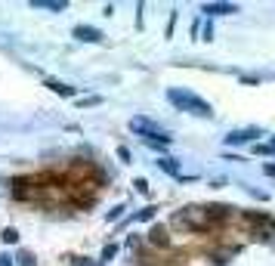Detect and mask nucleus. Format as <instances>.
<instances>
[{
	"mask_svg": "<svg viewBox=\"0 0 275 266\" xmlns=\"http://www.w3.org/2000/svg\"><path fill=\"white\" fill-rule=\"evenodd\" d=\"M263 170H266V173H269V176H275V164H266V167H263Z\"/></svg>",
	"mask_w": 275,
	"mask_h": 266,
	"instance_id": "17",
	"label": "nucleus"
},
{
	"mask_svg": "<svg viewBox=\"0 0 275 266\" xmlns=\"http://www.w3.org/2000/svg\"><path fill=\"white\" fill-rule=\"evenodd\" d=\"M201 13H207V16H229V13H238V7L235 4H204Z\"/></svg>",
	"mask_w": 275,
	"mask_h": 266,
	"instance_id": "6",
	"label": "nucleus"
},
{
	"mask_svg": "<svg viewBox=\"0 0 275 266\" xmlns=\"http://www.w3.org/2000/svg\"><path fill=\"white\" fill-rule=\"evenodd\" d=\"M167 99L176 105L179 112H189V115H198V118H213V109L204 102V99H198L195 93L189 90H179V87H170L167 90Z\"/></svg>",
	"mask_w": 275,
	"mask_h": 266,
	"instance_id": "1",
	"label": "nucleus"
},
{
	"mask_svg": "<svg viewBox=\"0 0 275 266\" xmlns=\"http://www.w3.org/2000/svg\"><path fill=\"white\" fill-rule=\"evenodd\" d=\"M4 241H19V232H16V229H4Z\"/></svg>",
	"mask_w": 275,
	"mask_h": 266,
	"instance_id": "12",
	"label": "nucleus"
},
{
	"mask_svg": "<svg viewBox=\"0 0 275 266\" xmlns=\"http://www.w3.org/2000/svg\"><path fill=\"white\" fill-rule=\"evenodd\" d=\"M0 266H13V263H10V257H7V254H0Z\"/></svg>",
	"mask_w": 275,
	"mask_h": 266,
	"instance_id": "16",
	"label": "nucleus"
},
{
	"mask_svg": "<svg viewBox=\"0 0 275 266\" xmlns=\"http://www.w3.org/2000/svg\"><path fill=\"white\" fill-rule=\"evenodd\" d=\"M152 217H155V207H145V210H142V214H139L136 220H152Z\"/></svg>",
	"mask_w": 275,
	"mask_h": 266,
	"instance_id": "13",
	"label": "nucleus"
},
{
	"mask_svg": "<svg viewBox=\"0 0 275 266\" xmlns=\"http://www.w3.org/2000/svg\"><path fill=\"white\" fill-rule=\"evenodd\" d=\"M158 164H161V170H167V173H173V176L179 173V164L173 161V158H161V161H158Z\"/></svg>",
	"mask_w": 275,
	"mask_h": 266,
	"instance_id": "10",
	"label": "nucleus"
},
{
	"mask_svg": "<svg viewBox=\"0 0 275 266\" xmlns=\"http://www.w3.org/2000/svg\"><path fill=\"white\" fill-rule=\"evenodd\" d=\"M149 241H152V244H158V247H167V244H170L167 229H164V226H155L152 232H149Z\"/></svg>",
	"mask_w": 275,
	"mask_h": 266,
	"instance_id": "7",
	"label": "nucleus"
},
{
	"mask_svg": "<svg viewBox=\"0 0 275 266\" xmlns=\"http://www.w3.org/2000/svg\"><path fill=\"white\" fill-rule=\"evenodd\" d=\"M269 146H272V152H275V139H272V143H269Z\"/></svg>",
	"mask_w": 275,
	"mask_h": 266,
	"instance_id": "18",
	"label": "nucleus"
},
{
	"mask_svg": "<svg viewBox=\"0 0 275 266\" xmlns=\"http://www.w3.org/2000/svg\"><path fill=\"white\" fill-rule=\"evenodd\" d=\"M130 130H133V133H142L145 143H158V146H167V143H170V133L164 130L161 124H155L152 118H142V115H136V118L130 121Z\"/></svg>",
	"mask_w": 275,
	"mask_h": 266,
	"instance_id": "2",
	"label": "nucleus"
},
{
	"mask_svg": "<svg viewBox=\"0 0 275 266\" xmlns=\"http://www.w3.org/2000/svg\"><path fill=\"white\" fill-rule=\"evenodd\" d=\"M75 266H99V263H93V260H87V257H78V260H75Z\"/></svg>",
	"mask_w": 275,
	"mask_h": 266,
	"instance_id": "14",
	"label": "nucleus"
},
{
	"mask_svg": "<svg viewBox=\"0 0 275 266\" xmlns=\"http://www.w3.org/2000/svg\"><path fill=\"white\" fill-rule=\"evenodd\" d=\"M19 266H38V260H34L31 251H22V254H19Z\"/></svg>",
	"mask_w": 275,
	"mask_h": 266,
	"instance_id": "11",
	"label": "nucleus"
},
{
	"mask_svg": "<svg viewBox=\"0 0 275 266\" xmlns=\"http://www.w3.org/2000/svg\"><path fill=\"white\" fill-rule=\"evenodd\" d=\"M75 38L78 41H87V44H99L102 41V31L99 28H90V25H78L75 28Z\"/></svg>",
	"mask_w": 275,
	"mask_h": 266,
	"instance_id": "5",
	"label": "nucleus"
},
{
	"mask_svg": "<svg viewBox=\"0 0 275 266\" xmlns=\"http://www.w3.org/2000/svg\"><path fill=\"white\" fill-rule=\"evenodd\" d=\"M47 87L53 93H59V96H75V87H68V84H62V81H53V78H47Z\"/></svg>",
	"mask_w": 275,
	"mask_h": 266,
	"instance_id": "8",
	"label": "nucleus"
},
{
	"mask_svg": "<svg viewBox=\"0 0 275 266\" xmlns=\"http://www.w3.org/2000/svg\"><path fill=\"white\" fill-rule=\"evenodd\" d=\"M34 7H38V10H53V13H62L68 4H65V0H34Z\"/></svg>",
	"mask_w": 275,
	"mask_h": 266,
	"instance_id": "9",
	"label": "nucleus"
},
{
	"mask_svg": "<svg viewBox=\"0 0 275 266\" xmlns=\"http://www.w3.org/2000/svg\"><path fill=\"white\" fill-rule=\"evenodd\" d=\"M173 223L192 229V232H207V229H210V220H207V214H204V207H186L182 214H176Z\"/></svg>",
	"mask_w": 275,
	"mask_h": 266,
	"instance_id": "3",
	"label": "nucleus"
},
{
	"mask_svg": "<svg viewBox=\"0 0 275 266\" xmlns=\"http://www.w3.org/2000/svg\"><path fill=\"white\" fill-rule=\"evenodd\" d=\"M253 136H260V127H244V130H232L226 136V143L229 146H238V143H250Z\"/></svg>",
	"mask_w": 275,
	"mask_h": 266,
	"instance_id": "4",
	"label": "nucleus"
},
{
	"mask_svg": "<svg viewBox=\"0 0 275 266\" xmlns=\"http://www.w3.org/2000/svg\"><path fill=\"white\" fill-rule=\"evenodd\" d=\"M115 254H118V247H115V244H108V247H105V254H102V257H105V260H108V257H115Z\"/></svg>",
	"mask_w": 275,
	"mask_h": 266,
	"instance_id": "15",
	"label": "nucleus"
}]
</instances>
